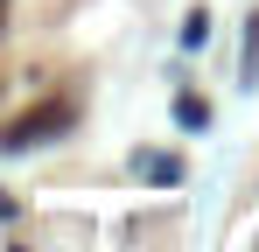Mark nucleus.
<instances>
[{
  "label": "nucleus",
  "instance_id": "f257e3e1",
  "mask_svg": "<svg viewBox=\"0 0 259 252\" xmlns=\"http://www.w3.org/2000/svg\"><path fill=\"white\" fill-rule=\"evenodd\" d=\"M70 119H77V105L70 98H49V105H35V112H21V119L0 133V147L7 154H21V147H42V140H56V133H70Z\"/></svg>",
  "mask_w": 259,
  "mask_h": 252
}]
</instances>
